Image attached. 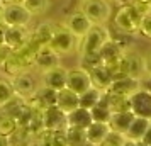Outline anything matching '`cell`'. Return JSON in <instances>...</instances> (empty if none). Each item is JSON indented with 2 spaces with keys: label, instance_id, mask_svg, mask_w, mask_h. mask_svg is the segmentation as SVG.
Returning <instances> with one entry per match:
<instances>
[{
  "label": "cell",
  "instance_id": "obj_10",
  "mask_svg": "<svg viewBox=\"0 0 151 146\" xmlns=\"http://www.w3.org/2000/svg\"><path fill=\"white\" fill-rule=\"evenodd\" d=\"M42 129L48 131H63L66 127V114L60 111L56 105H49L41 112Z\"/></svg>",
  "mask_w": 151,
  "mask_h": 146
},
{
  "label": "cell",
  "instance_id": "obj_4",
  "mask_svg": "<svg viewBox=\"0 0 151 146\" xmlns=\"http://www.w3.org/2000/svg\"><path fill=\"white\" fill-rule=\"evenodd\" d=\"M80 10L92 24H105L112 17V5L109 0H80Z\"/></svg>",
  "mask_w": 151,
  "mask_h": 146
},
{
  "label": "cell",
  "instance_id": "obj_17",
  "mask_svg": "<svg viewBox=\"0 0 151 146\" xmlns=\"http://www.w3.org/2000/svg\"><path fill=\"white\" fill-rule=\"evenodd\" d=\"M56 107L63 111L65 114L71 112L73 109L80 107V99H78V93H75L70 88H61V90L56 92Z\"/></svg>",
  "mask_w": 151,
  "mask_h": 146
},
{
  "label": "cell",
  "instance_id": "obj_8",
  "mask_svg": "<svg viewBox=\"0 0 151 146\" xmlns=\"http://www.w3.org/2000/svg\"><path fill=\"white\" fill-rule=\"evenodd\" d=\"M131 100V112L139 117L151 119V90L139 88L129 97Z\"/></svg>",
  "mask_w": 151,
  "mask_h": 146
},
{
  "label": "cell",
  "instance_id": "obj_34",
  "mask_svg": "<svg viewBox=\"0 0 151 146\" xmlns=\"http://www.w3.org/2000/svg\"><path fill=\"white\" fill-rule=\"evenodd\" d=\"M129 4L139 14V17L151 15V0H129Z\"/></svg>",
  "mask_w": 151,
  "mask_h": 146
},
{
  "label": "cell",
  "instance_id": "obj_12",
  "mask_svg": "<svg viewBox=\"0 0 151 146\" xmlns=\"http://www.w3.org/2000/svg\"><path fill=\"white\" fill-rule=\"evenodd\" d=\"M65 26H66L70 32L80 41L83 36L88 32V29L92 27V22H90L88 17L78 9V10H75V12H71V14L68 15V19H66V22H65Z\"/></svg>",
  "mask_w": 151,
  "mask_h": 146
},
{
  "label": "cell",
  "instance_id": "obj_35",
  "mask_svg": "<svg viewBox=\"0 0 151 146\" xmlns=\"http://www.w3.org/2000/svg\"><path fill=\"white\" fill-rule=\"evenodd\" d=\"M122 143H124V136H122V134H117V132L110 131L109 138L104 139L102 143H100V145H97V146H122Z\"/></svg>",
  "mask_w": 151,
  "mask_h": 146
},
{
  "label": "cell",
  "instance_id": "obj_21",
  "mask_svg": "<svg viewBox=\"0 0 151 146\" xmlns=\"http://www.w3.org/2000/svg\"><path fill=\"white\" fill-rule=\"evenodd\" d=\"M122 53H124V49L117 44V41L114 37H110L109 41L100 48V51H99V55L102 58V63L105 66H110L112 63H116L117 60L122 56Z\"/></svg>",
  "mask_w": 151,
  "mask_h": 146
},
{
  "label": "cell",
  "instance_id": "obj_28",
  "mask_svg": "<svg viewBox=\"0 0 151 146\" xmlns=\"http://www.w3.org/2000/svg\"><path fill=\"white\" fill-rule=\"evenodd\" d=\"M65 136H66V143L68 146H82L87 143V132L82 127H73V126H66L65 127Z\"/></svg>",
  "mask_w": 151,
  "mask_h": 146
},
{
  "label": "cell",
  "instance_id": "obj_29",
  "mask_svg": "<svg viewBox=\"0 0 151 146\" xmlns=\"http://www.w3.org/2000/svg\"><path fill=\"white\" fill-rule=\"evenodd\" d=\"M102 90H99V88H95V87H90L88 90H85L83 93H80L78 95V99H80V107H83V109H92L93 105L100 100V97H102Z\"/></svg>",
  "mask_w": 151,
  "mask_h": 146
},
{
  "label": "cell",
  "instance_id": "obj_7",
  "mask_svg": "<svg viewBox=\"0 0 151 146\" xmlns=\"http://www.w3.org/2000/svg\"><path fill=\"white\" fill-rule=\"evenodd\" d=\"M10 85L14 88V93L17 97L27 100L34 95V92L37 90V83H36V78L32 77V73L24 71L21 75H15L10 78Z\"/></svg>",
  "mask_w": 151,
  "mask_h": 146
},
{
  "label": "cell",
  "instance_id": "obj_43",
  "mask_svg": "<svg viewBox=\"0 0 151 146\" xmlns=\"http://www.w3.org/2000/svg\"><path fill=\"white\" fill-rule=\"evenodd\" d=\"M139 146H148V145H143V143H139Z\"/></svg>",
  "mask_w": 151,
  "mask_h": 146
},
{
  "label": "cell",
  "instance_id": "obj_44",
  "mask_svg": "<svg viewBox=\"0 0 151 146\" xmlns=\"http://www.w3.org/2000/svg\"><path fill=\"white\" fill-rule=\"evenodd\" d=\"M2 48H4V46H2V44H0V49H2Z\"/></svg>",
  "mask_w": 151,
  "mask_h": 146
},
{
  "label": "cell",
  "instance_id": "obj_42",
  "mask_svg": "<svg viewBox=\"0 0 151 146\" xmlns=\"http://www.w3.org/2000/svg\"><path fill=\"white\" fill-rule=\"evenodd\" d=\"M82 146H97V145H93V143H90V141H87L85 145H82Z\"/></svg>",
  "mask_w": 151,
  "mask_h": 146
},
{
  "label": "cell",
  "instance_id": "obj_22",
  "mask_svg": "<svg viewBox=\"0 0 151 146\" xmlns=\"http://www.w3.org/2000/svg\"><path fill=\"white\" fill-rule=\"evenodd\" d=\"M150 122H151V119L134 116L132 122L129 124L127 131H126V134H124V139H129V141H136V143H139V141L143 139V136H144V132H146V129H148Z\"/></svg>",
  "mask_w": 151,
  "mask_h": 146
},
{
  "label": "cell",
  "instance_id": "obj_13",
  "mask_svg": "<svg viewBox=\"0 0 151 146\" xmlns=\"http://www.w3.org/2000/svg\"><path fill=\"white\" fill-rule=\"evenodd\" d=\"M27 29L26 27H15V26H5L4 27V46L10 51L21 48L27 41Z\"/></svg>",
  "mask_w": 151,
  "mask_h": 146
},
{
  "label": "cell",
  "instance_id": "obj_18",
  "mask_svg": "<svg viewBox=\"0 0 151 146\" xmlns=\"http://www.w3.org/2000/svg\"><path fill=\"white\" fill-rule=\"evenodd\" d=\"M134 119V114L131 111H122V112H112L110 114V119H109V127L112 132H117V134H126L129 124L132 122Z\"/></svg>",
  "mask_w": 151,
  "mask_h": 146
},
{
  "label": "cell",
  "instance_id": "obj_16",
  "mask_svg": "<svg viewBox=\"0 0 151 146\" xmlns=\"http://www.w3.org/2000/svg\"><path fill=\"white\" fill-rule=\"evenodd\" d=\"M51 34H53V24H51V22H41V24L36 26V29L32 32H29L27 41L31 42L36 49H39V48H42V46L49 44Z\"/></svg>",
  "mask_w": 151,
  "mask_h": 146
},
{
  "label": "cell",
  "instance_id": "obj_31",
  "mask_svg": "<svg viewBox=\"0 0 151 146\" xmlns=\"http://www.w3.org/2000/svg\"><path fill=\"white\" fill-rule=\"evenodd\" d=\"M22 5L34 15H41L49 9V0H22Z\"/></svg>",
  "mask_w": 151,
  "mask_h": 146
},
{
  "label": "cell",
  "instance_id": "obj_45",
  "mask_svg": "<svg viewBox=\"0 0 151 146\" xmlns=\"http://www.w3.org/2000/svg\"><path fill=\"white\" fill-rule=\"evenodd\" d=\"M0 5H2V0H0Z\"/></svg>",
  "mask_w": 151,
  "mask_h": 146
},
{
  "label": "cell",
  "instance_id": "obj_30",
  "mask_svg": "<svg viewBox=\"0 0 151 146\" xmlns=\"http://www.w3.org/2000/svg\"><path fill=\"white\" fill-rule=\"evenodd\" d=\"M17 129H19L17 121H15L10 114L0 111V134H4V136H12Z\"/></svg>",
  "mask_w": 151,
  "mask_h": 146
},
{
  "label": "cell",
  "instance_id": "obj_25",
  "mask_svg": "<svg viewBox=\"0 0 151 146\" xmlns=\"http://www.w3.org/2000/svg\"><path fill=\"white\" fill-rule=\"evenodd\" d=\"M105 99H107V105H109L110 112L131 111V100L126 95H119V93L105 90Z\"/></svg>",
  "mask_w": 151,
  "mask_h": 146
},
{
  "label": "cell",
  "instance_id": "obj_41",
  "mask_svg": "<svg viewBox=\"0 0 151 146\" xmlns=\"http://www.w3.org/2000/svg\"><path fill=\"white\" fill-rule=\"evenodd\" d=\"M2 4H22V0H2Z\"/></svg>",
  "mask_w": 151,
  "mask_h": 146
},
{
  "label": "cell",
  "instance_id": "obj_3",
  "mask_svg": "<svg viewBox=\"0 0 151 146\" xmlns=\"http://www.w3.org/2000/svg\"><path fill=\"white\" fill-rule=\"evenodd\" d=\"M48 46L55 49L60 56L71 55L78 48V39L70 32L65 24H53V34H51Z\"/></svg>",
  "mask_w": 151,
  "mask_h": 146
},
{
  "label": "cell",
  "instance_id": "obj_39",
  "mask_svg": "<svg viewBox=\"0 0 151 146\" xmlns=\"http://www.w3.org/2000/svg\"><path fill=\"white\" fill-rule=\"evenodd\" d=\"M0 146H12L10 145V136H4V134H0Z\"/></svg>",
  "mask_w": 151,
  "mask_h": 146
},
{
  "label": "cell",
  "instance_id": "obj_2",
  "mask_svg": "<svg viewBox=\"0 0 151 146\" xmlns=\"http://www.w3.org/2000/svg\"><path fill=\"white\" fill-rule=\"evenodd\" d=\"M139 21H141V17L132 9V5L129 2L122 4L121 7L117 9L116 14H114V19H112L117 32L119 34H127V36L139 34Z\"/></svg>",
  "mask_w": 151,
  "mask_h": 146
},
{
  "label": "cell",
  "instance_id": "obj_33",
  "mask_svg": "<svg viewBox=\"0 0 151 146\" xmlns=\"http://www.w3.org/2000/svg\"><path fill=\"white\" fill-rule=\"evenodd\" d=\"M14 97H15V93H14V88H12L10 82L0 78V107L4 104H7L9 100Z\"/></svg>",
  "mask_w": 151,
  "mask_h": 146
},
{
  "label": "cell",
  "instance_id": "obj_36",
  "mask_svg": "<svg viewBox=\"0 0 151 146\" xmlns=\"http://www.w3.org/2000/svg\"><path fill=\"white\" fill-rule=\"evenodd\" d=\"M139 34H143L144 37L151 39V15L141 17V21H139Z\"/></svg>",
  "mask_w": 151,
  "mask_h": 146
},
{
  "label": "cell",
  "instance_id": "obj_40",
  "mask_svg": "<svg viewBox=\"0 0 151 146\" xmlns=\"http://www.w3.org/2000/svg\"><path fill=\"white\" fill-rule=\"evenodd\" d=\"M122 146H139V143H136V141H129V139H124Z\"/></svg>",
  "mask_w": 151,
  "mask_h": 146
},
{
  "label": "cell",
  "instance_id": "obj_20",
  "mask_svg": "<svg viewBox=\"0 0 151 146\" xmlns=\"http://www.w3.org/2000/svg\"><path fill=\"white\" fill-rule=\"evenodd\" d=\"M87 132V141L93 143V145H100L104 139L109 138L110 127L107 122H99V121H92L88 124V127L85 129Z\"/></svg>",
  "mask_w": 151,
  "mask_h": 146
},
{
  "label": "cell",
  "instance_id": "obj_14",
  "mask_svg": "<svg viewBox=\"0 0 151 146\" xmlns=\"http://www.w3.org/2000/svg\"><path fill=\"white\" fill-rule=\"evenodd\" d=\"M66 70L68 68L58 65L55 68L42 71V85H46V87H49L56 92L65 88L66 87Z\"/></svg>",
  "mask_w": 151,
  "mask_h": 146
},
{
  "label": "cell",
  "instance_id": "obj_11",
  "mask_svg": "<svg viewBox=\"0 0 151 146\" xmlns=\"http://www.w3.org/2000/svg\"><path fill=\"white\" fill-rule=\"evenodd\" d=\"M58 65H61V56L56 53L55 49H51L46 44V46H42V48L37 49V53L34 55V61H32V66L37 68L39 71H46V70H51L58 66Z\"/></svg>",
  "mask_w": 151,
  "mask_h": 146
},
{
  "label": "cell",
  "instance_id": "obj_9",
  "mask_svg": "<svg viewBox=\"0 0 151 146\" xmlns=\"http://www.w3.org/2000/svg\"><path fill=\"white\" fill-rule=\"evenodd\" d=\"M92 87V80L87 70L83 68H70L66 70V88L73 90L75 93H83Z\"/></svg>",
  "mask_w": 151,
  "mask_h": 146
},
{
  "label": "cell",
  "instance_id": "obj_5",
  "mask_svg": "<svg viewBox=\"0 0 151 146\" xmlns=\"http://www.w3.org/2000/svg\"><path fill=\"white\" fill-rule=\"evenodd\" d=\"M2 21L4 26L27 27L32 21V14L22 4H2Z\"/></svg>",
  "mask_w": 151,
  "mask_h": 146
},
{
  "label": "cell",
  "instance_id": "obj_19",
  "mask_svg": "<svg viewBox=\"0 0 151 146\" xmlns=\"http://www.w3.org/2000/svg\"><path fill=\"white\" fill-rule=\"evenodd\" d=\"M88 75H90V80H92V87H95V88L102 92L107 90L110 83H112V80H114L112 75H110V70L105 65H99L97 68L90 70Z\"/></svg>",
  "mask_w": 151,
  "mask_h": 146
},
{
  "label": "cell",
  "instance_id": "obj_26",
  "mask_svg": "<svg viewBox=\"0 0 151 146\" xmlns=\"http://www.w3.org/2000/svg\"><path fill=\"white\" fill-rule=\"evenodd\" d=\"M126 56H127L129 77L141 80L143 75H146V71H144V56H139L136 53H129V51H126Z\"/></svg>",
  "mask_w": 151,
  "mask_h": 146
},
{
  "label": "cell",
  "instance_id": "obj_6",
  "mask_svg": "<svg viewBox=\"0 0 151 146\" xmlns=\"http://www.w3.org/2000/svg\"><path fill=\"white\" fill-rule=\"evenodd\" d=\"M32 58L22 55L19 51H9L7 56L2 60V68L5 70V73L10 75V77H15V75H21L24 71H29L32 68Z\"/></svg>",
  "mask_w": 151,
  "mask_h": 146
},
{
  "label": "cell",
  "instance_id": "obj_23",
  "mask_svg": "<svg viewBox=\"0 0 151 146\" xmlns=\"http://www.w3.org/2000/svg\"><path fill=\"white\" fill-rule=\"evenodd\" d=\"M34 139L39 143V146H68L66 136H65V129L63 131H48V129H42Z\"/></svg>",
  "mask_w": 151,
  "mask_h": 146
},
{
  "label": "cell",
  "instance_id": "obj_1",
  "mask_svg": "<svg viewBox=\"0 0 151 146\" xmlns=\"http://www.w3.org/2000/svg\"><path fill=\"white\" fill-rule=\"evenodd\" d=\"M112 34L105 27V24H92L88 32L83 36L78 42V53L80 55H90V53H99L105 42L109 41Z\"/></svg>",
  "mask_w": 151,
  "mask_h": 146
},
{
  "label": "cell",
  "instance_id": "obj_27",
  "mask_svg": "<svg viewBox=\"0 0 151 146\" xmlns=\"http://www.w3.org/2000/svg\"><path fill=\"white\" fill-rule=\"evenodd\" d=\"M90 114H92V119L93 121H99V122H109L110 119V109L109 105H107V99H105V92L102 93V97L100 100L97 102L92 109H90Z\"/></svg>",
  "mask_w": 151,
  "mask_h": 146
},
{
  "label": "cell",
  "instance_id": "obj_32",
  "mask_svg": "<svg viewBox=\"0 0 151 146\" xmlns=\"http://www.w3.org/2000/svg\"><path fill=\"white\" fill-rule=\"evenodd\" d=\"M99 65H104V63H102V58H100V55H99V53L80 55V68H83V70H87V71H90V70L97 68Z\"/></svg>",
  "mask_w": 151,
  "mask_h": 146
},
{
  "label": "cell",
  "instance_id": "obj_15",
  "mask_svg": "<svg viewBox=\"0 0 151 146\" xmlns=\"http://www.w3.org/2000/svg\"><path fill=\"white\" fill-rule=\"evenodd\" d=\"M141 88V80L139 78H132V77H122V78H116L112 80L110 87L107 88L109 92H114V93H119V95H126V97H131L134 92H137Z\"/></svg>",
  "mask_w": 151,
  "mask_h": 146
},
{
  "label": "cell",
  "instance_id": "obj_37",
  "mask_svg": "<svg viewBox=\"0 0 151 146\" xmlns=\"http://www.w3.org/2000/svg\"><path fill=\"white\" fill-rule=\"evenodd\" d=\"M144 71L148 77H151V51L144 56Z\"/></svg>",
  "mask_w": 151,
  "mask_h": 146
},
{
  "label": "cell",
  "instance_id": "obj_38",
  "mask_svg": "<svg viewBox=\"0 0 151 146\" xmlns=\"http://www.w3.org/2000/svg\"><path fill=\"white\" fill-rule=\"evenodd\" d=\"M139 143H143V145H148V146H151V122H150V126H148V129H146V132H144L143 139H141Z\"/></svg>",
  "mask_w": 151,
  "mask_h": 146
},
{
  "label": "cell",
  "instance_id": "obj_46",
  "mask_svg": "<svg viewBox=\"0 0 151 146\" xmlns=\"http://www.w3.org/2000/svg\"><path fill=\"white\" fill-rule=\"evenodd\" d=\"M109 2H110V0H109Z\"/></svg>",
  "mask_w": 151,
  "mask_h": 146
},
{
  "label": "cell",
  "instance_id": "obj_24",
  "mask_svg": "<svg viewBox=\"0 0 151 146\" xmlns=\"http://www.w3.org/2000/svg\"><path fill=\"white\" fill-rule=\"evenodd\" d=\"M92 121H93V119H92L90 111L88 109H83V107H76V109H73L71 112L66 114V126L87 129Z\"/></svg>",
  "mask_w": 151,
  "mask_h": 146
}]
</instances>
